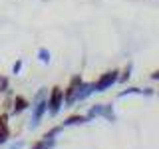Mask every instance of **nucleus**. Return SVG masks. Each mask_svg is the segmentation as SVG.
<instances>
[{"label": "nucleus", "instance_id": "f257e3e1", "mask_svg": "<svg viewBox=\"0 0 159 149\" xmlns=\"http://www.w3.org/2000/svg\"><path fill=\"white\" fill-rule=\"evenodd\" d=\"M30 103H32V106H30L32 113H30L28 127L30 129H38L40 123H42V119H44V115L48 113V88L36 89V93H34V97H32Z\"/></svg>", "mask_w": 159, "mask_h": 149}, {"label": "nucleus", "instance_id": "f03ea898", "mask_svg": "<svg viewBox=\"0 0 159 149\" xmlns=\"http://www.w3.org/2000/svg\"><path fill=\"white\" fill-rule=\"evenodd\" d=\"M62 109H64V88L54 86L48 89V115L58 117Z\"/></svg>", "mask_w": 159, "mask_h": 149}, {"label": "nucleus", "instance_id": "7ed1b4c3", "mask_svg": "<svg viewBox=\"0 0 159 149\" xmlns=\"http://www.w3.org/2000/svg\"><path fill=\"white\" fill-rule=\"evenodd\" d=\"M117 76H119V70L113 68V70H107L99 76L96 82H93V88H96V93H103L107 92L109 88H113L117 84Z\"/></svg>", "mask_w": 159, "mask_h": 149}, {"label": "nucleus", "instance_id": "20e7f679", "mask_svg": "<svg viewBox=\"0 0 159 149\" xmlns=\"http://www.w3.org/2000/svg\"><path fill=\"white\" fill-rule=\"evenodd\" d=\"M96 93V88H93V82H82L74 92V106L80 102H86L88 97H92Z\"/></svg>", "mask_w": 159, "mask_h": 149}, {"label": "nucleus", "instance_id": "39448f33", "mask_svg": "<svg viewBox=\"0 0 159 149\" xmlns=\"http://www.w3.org/2000/svg\"><path fill=\"white\" fill-rule=\"evenodd\" d=\"M8 119H10V113L4 111L0 113V147L6 145L10 141V125H8Z\"/></svg>", "mask_w": 159, "mask_h": 149}, {"label": "nucleus", "instance_id": "423d86ee", "mask_svg": "<svg viewBox=\"0 0 159 149\" xmlns=\"http://www.w3.org/2000/svg\"><path fill=\"white\" fill-rule=\"evenodd\" d=\"M30 99H26L24 96H14V102H12V109H10V115H20L24 113L26 109H30Z\"/></svg>", "mask_w": 159, "mask_h": 149}, {"label": "nucleus", "instance_id": "0eeeda50", "mask_svg": "<svg viewBox=\"0 0 159 149\" xmlns=\"http://www.w3.org/2000/svg\"><path fill=\"white\" fill-rule=\"evenodd\" d=\"M84 123H88L86 115H82V113H72V115H68L62 121V125L64 127H78V125H84Z\"/></svg>", "mask_w": 159, "mask_h": 149}, {"label": "nucleus", "instance_id": "6e6552de", "mask_svg": "<svg viewBox=\"0 0 159 149\" xmlns=\"http://www.w3.org/2000/svg\"><path fill=\"white\" fill-rule=\"evenodd\" d=\"M58 147V139H46V137H40L30 145V149H56Z\"/></svg>", "mask_w": 159, "mask_h": 149}, {"label": "nucleus", "instance_id": "1a4fd4ad", "mask_svg": "<svg viewBox=\"0 0 159 149\" xmlns=\"http://www.w3.org/2000/svg\"><path fill=\"white\" fill-rule=\"evenodd\" d=\"M133 76V62H127L123 70H119V76H117V84H127Z\"/></svg>", "mask_w": 159, "mask_h": 149}, {"label": "nucleus", "instance_id": "9d476101", "mask_svg": "<svg viewBox=\"0 0 159 149\" xmlns=\"http://www.w3.org/2000/svg\"><path fill=\"white\" fill-rule=\"evenodd\" d=\"M102 119H106L109 123H116V109H113V103H103V111H102Z\"/></svg>", "mask_w": 159, "mask_h": 149}, {"label": "nucleus", "instance_id": "9b49d317", "mask_svg": "<svg viewBox=\"0 0 159 149\" xmlns=\"http://www.w3.org/2000/svg\"><path fill=\"white\" fill-rule=\"evenodd\" d=\"M102 111H103V103H96V106H92L88 109V113H86L88 123L93 121V119H98V117H102Z\"/></svg>", "mask_w": 159, "mask_h": 149}, {"label": "nucleus", "instance_id": "f8f14e48", "mask_svg": "<svg viewBox=\"0 0 159 149\" xmlns=\"http://www.w3.org/2000/svg\"><path fill=\"white\" fill-rule=\"evenodd\" d=\"M36 58L40 60V62L44 64V66H48L50 62H52V52L46 48V46H42V48H38V54H36Z\"/></svg>", "mask_w": 159, "mask_h": 149}, {"label": "nucleus", "instance_id": "ddd939ff", "mask_svg": "<svg viewBox=\"0 0 159 149\" xmlns=\"http://www.w3.org/2000/svg\"><path fill=\"white\" fill-rule=\"evenodd\" d=\"M129 96H141V88L137 86H131V88H125L117 93V99H123V97H129Z\"/></svg>", "mask_w": 159, "mask_h": 149}, {"label": "nucleus", "instance_id": "4468645a", "mask_svg": "<svg viewBox=\"0 0 159 149\" xmlns=\"http://www.w3.org/2000/svg\"><path fill=\"white\" fill-rule=\"evenodd\" d=\"M64 129H66L64 125H54V127H50V129H48L46 133H44L42 137H46V139H58L60 135H62V131H64Z\"/></svg>", "mask_w": 159, "mask_h": 149}, {"label": "nucleus", "instance_id": "2eb2a0df", "mask_svg": "<svg viewBox=\"0 0 159 149\" xmlns=\"http://www.w3.org/2000/svg\"><path fill=\"white\" fill-rule=\"evenodd\" d=\"M8 89H10V78L4 76V74H0V93L4 96Z\"/></svg>", "mask_w": 159, "mask_h": 149}, {"label": "nucleus", "instance_id": "dca6fc26", "mask_svg": "<svg viewBox=\"0 0 159 149\" xmlns=\"http://www.w3.org/2000/svg\"><path fill=\"white\" fill-rule=\"evenodd\" d=\"M22 68H24V60H16V62L12 64V76H18L20 72H22Z\"/></svg>", "mask_w": 159, "mask_h": 149}, {"label": "nucleus", "instance_id": "f3484780", "mask_svg": "<svg viewBox=\"0 0 159 149\" xmlns=\"http://www.w3.org/2000/svg\"><path fill=\"white\" fill-rule=\"evenodd\" d=\"M24 147H26V141H24V139H16V141L8 143V149H24Z\"/></svg>", "mask_w": 159, "mask_h": 149}, {"label": "nucleus", "instance_id": "a211bd4d", "mask_svg": "<svg viewBox=\"0 0 159 149\" xmlns=\"http://www.w3.org/2000/svg\"><path fill=\"white\" fill-rule=\"evenodd\" d=\"M84 82V78H82V74H74L72 78H70V86H74V88H78L80 84Z\"/></svg>", "mask_w": 159, "mask_h": 149}, {"label": "nucleus", "instance_id": "6ab92c4d", "mask_svg": "<svg viewBox=\"0 0 159 149\" xmlns=\"http://www.w3.org/2000/svg\"><path fill=\"white\" fill-rule=\"evenodd\" d=\"M141 96L151 97V96H155V89H153V88H141Z\"/></svg>", "mask_w": 159, "mask_h": 149}, {"label": "nucleus", "instance_id": "aec40b11", "mask_svg": "<svg viewBox=\"0 0 159 149\" xmlns=\"http://www.w3.org/2000/svg\"><path fill=\"white\" fill-rule=\"evenodd\" d=\"M153 79V82H159V70H155V72H151V76H149Z\"/></svg>", "mask_w": 159, "mask_h": 149}, {"label": "nucleus", "instance_id": "412c9836", "mask_svg": "<svg viewBox=\"0 0 159 149\" xmlns=\"http://www.w3.org/2000/svg\"><path fill=\"white\" fill-rule=\"evenodd\" d=\"M155 93H157V96H159V89H157V92H155Z\"/></svg>", "mask_w": 159, "mask_h": 149}]
</instances>
